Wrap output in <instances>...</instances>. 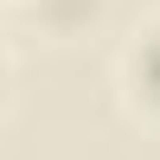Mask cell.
I'll return each mask as SVG.
<instances>
[{"label": "cell", "mask_w": 160, "mask_h": 160, "mask_svg": "<svg viewBox=\"0 0 160 160\" xmlns=\"http://www.w3.org/2000/svg\"><path fill=\"white\" fill-rule=\"evenodd\" d=\"M135 83L148 90V96H160V32H154L148 45L135 51Z\"/></svg>", "instance_id": "6da1fadb"}]
</instances>
